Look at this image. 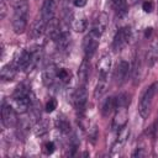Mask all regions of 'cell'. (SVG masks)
Returning a JSON list of instances; mask_svg holds the SVG:
<instances>
[{
    "instance_id": "d6986e66",
    "label": "cell",
    "mask_w": 158,
    "mask_h": 158,
    "mask_svg": "<svg viewBox=\"0 0 158 158\" xmlns=\"http://www.w3.org/2000/svg\"><path fill=\"white\" fill-rule=\"evenodd\" d=\"M88 27V20L85 16L83 15H77L73 17L72 20V28L75 31V32H84Z\"/></svg>"
},
{
    "instance_id": "5bb4252c",
    "label": "cell",
    "mask_w": 158,
    "mask_h": 158,
    "mask_svg": "<svg viewBox=\"0 0 158 158\" xmlns=\"http://www.w3.org/2000/svg\"><path fill=\"white\" fill-rule=\"evenodd\" d=\"M42 80L46 86H48V88L53 86L56 84V81L58 80L57 79V67L56 65L47 67L42 73Z\"/></svg>"
},
{
    "instance_id": "f546056e",
    "label": "cell",
    "mask_w": 158,
    "mask_h": 158,
    "mask_svg": "<svg viewBox=\"0 0 158 158\" xmlns=\"http://www.w3.org/2000/svg\"><path fill=\"white\" fill-rule=\"evenodd\" d=\"M44 109H46V111H47V112H53V111L57 109V100H56V99H53V98H51V99L46 102Z\"/></svg>"
},
{
    "instance_id": "d4e9b609",
    "label": "cell",
    "mask_w": 158,
    "mask_h": 158,
    "mask_svg": "<svg viewBox=\"0 0 158 158\" xmlns=\"http://www.w3.org/2000/svg\"><path fill=\"white\" fill-rule=\"evenodd\" d=\"M57 79L62 84H68L72 79V72L68 68H57Z\"/></svg>"
},
{
    "instance_id": "e0dca14e",
    "label": "cell",
    "mask_w": 158,
    "mask_h": 158,
    "mask_svg": "<svg viewBox=\"0 0 158 158\" xmlns=\"http://www.w3.org/2000/svg\"><path fill=\"white\" fill-rule=\"evenodd\" d=\"M128 72H130V64H128V62L120 60V63L117 64L116 70H115V79H116V81L118 84H121L127 78Z\"/></svg>"
},
{
    "instance_id": "44dd1931",
    "label": "cell",
    "mask_w": 158,
    "mask_h": 158,
    "mask_svg": "<svg viewBox=\"0 0 158 158\" xmlns=\"http://www.w3.org/2000/svg\"><path fill=\"white\" fill-rule=\"evenodd\" d=\"M56 127L64 135H68L72 132V127H70V122L69 120L63 116V115H58L56 118Z\"/></svg>"
},
{
    "instance_id": "8fae6325",
    "label": "cell",
    "mask_w": 158,
    "mask_h": 158,
    "mask_svg": "<svg viewBox=\"0 0 158 158\" xmlns=\"http://www.w3.org/2000/svg\"><path fill=\"white\" fill-rule=\"evenodd\" d=\"M56 9H57V4L56 0H44L42 9H41V19L48 25L51 21L54 20V15H56Z\"/></svg>"
},
{
    "instance_id": "6da1fadb",
    "label": "cell",
    "mask_w": 158,
    "mask_h": 158,
    "mask_svg": "<svg viewBox=\"0 0 158 158\" xmlns=\"http://www.w3.org/2000/svg\"><path fill=\"white\" fill-rule=\"evenodd\" d=\"M41 57H42V49L38 46H33L31 48H26V49L20 51L15 56L12 63L15 64L17 70L30 72L37 65Z\"/></svg>"
},
{
    "instance_id": "1f68e13d",
    "label": "cell",
    "mask_w": 158,
    "mask_h": 158,
    "mask_svg": "<svg viewBox=\"0 0 158 158\" xmlns=\"http://www.w3.org/2000/svg\"><path fill=\"white\" fill-rule=\"evenodd\" d=\"M5 14H6V7H5V2L1 1V19L5 17Z\"/></svg>"
},
{
    "instance_id": "484cf974",
    "label": "cell",
    "mask_w": 158,
    "mask_h": 158,
    "mask_svg": "<svg viewBox=\"0 0 158 158\" xmlns=\"http://www.w3.org/2000/svg\"><path fill=\"white\" fill-rule=\"evenodd\" d=\"M157 59H158V40L153 42V44H152V47L147 54V60H148L149 65H153Z\"/></svg>"
},
{
    "instance_id": "52a82bcc",
    "label": "cell",
    "mask_w": 158,
    "mask_h": 158,
    "mask_svg": "<svg viewBox=\"0 0 158 158\" xmlns=\"http://www.w3.org/2000/svg\"><path fill=\"white\" fill-rule=\"evenodd\" d=\"M1 121L5 127H12L17 123V116L16 110L11 104L2 102L1 105Z\"/></svg>"
},
{
    "instance_id": "4fadbf2b",
    "label": "cell",
    "mask_w": 158,
    "mask_h": 158,
    "mask_svg": "<svg viewBox=\"0 0 158 158\" xmlns=\"http://www.w3.org/2000/svg\"><path fill=\"white\" fill-rule=\"evenodd\" d=\"M128 136H130V127H127V126H125L120 131H117V138H116V141L112 146V153H117L122 149V147L125 146Z\"/></svg>"
},
{
    "instance_id": "ba28073f",
    "label": "cell",
    "mask_w": 158,
    "mask_h": 158,
    "mask_svg": "<svg viewBox=\"0 0 158 158\" xmlns=\"http://www.w3.org/2000/svg\"><path fill=\"white\" fill-rule=\"evenodd\" d=\"M99 41H100V37L93 35L90 31L85 36L84 42H83V48H84V54H85L86 59H90L94 56V53L96 52V49L99 47Z\"/></svg>"
},
{
    "instance_id": "603a6c76",
    "label": "cell",
    "mask_w": 158,
    "mask_h": 158,
    "mask_svg": "<svg viewBox=\"0 0 158 158\" xmlns=\"http://www.w3.org/2000/svg\"><path fill=\"white\" fill-rule=\"evenodd\" d=\"M111 6L114 9V11L118 15V16H125L127 14V2L126 0H110Z\"/></svg>"
},
{
    "instance_id": "8992f818",
    "label": "cell",
    "mask_w": 158,
    "mask_h": 158,
    "mask_svg": "<svg viewBox=\"0 0 158 158\" xmlns=\"http://www.w3.org/2000/svg\"><path fill=\"white\" fill-rule=\"evenodd\" d=\"M73 104L79 115H84L88 104V91L85 85H79V88L73 94Z\"/></svg>"
},
{
    "instance_id": "f1b7e54d",
    "label": "cell",
    "mask_w": 158,
    "mask_h": 158,
    "mask_svg": "<svg viewBox=\"0 0 158 158\" xmlns=\"http://www.w3.org/2000/svg\"><path fill=\"white\" fill-rule=\"evenodd\" d=\"M56 151V144H54V142H52V141H48V142H46L44 144H43V152H44V154H52L53 152Z\"/></svg>"
},
{
    "instance_id": "83f0119b",
    "label": "cell",
    "mask_w": 158,
    "mask_h": 158,
    "mask_svg": "<svg viewBox=\"0 0 158 158\" xmlns=\"http://www.w3.org/2000/svg\"><path fill=\"white\" fill-rule=\"evenodd\" d=\"M142 10L147 14H151L154 10V2L153 0H143L142 1Z\"/></svg>"
},
{
    "instance_id": "9a60e30c",
    "label": "cell",
    "mask_w": 158,
    "mask_h": 158,
    "mask_svg": "<svg viewBox=\"0 0 158 158\" xmlns=\"http://www.w3.org/2000/svg\"><path fill=\"white\" fill-rule=\"evenodd\" d=\"M46 27H47V23L38 17L37 20H35L30 27V36L32 38H38L41 37L44 32H46Z\"/></svg>"
},
{
    "instance_id": "30bf717a",
    "label": "cell",
    "mask_w": 158,
    "mask_h": 158,
    "mask_svg": "<svg viewBox=\"0 0 158 158\" xmlns=\"http://www.w3.org/2000/svg\"><path fill=\"white\" fill-rule=\"evenodd\" d=\"M107 23H109V16H107V14H106V12H100V14L95 17L90 32H91L93 35L98 36V37H101L102 33L105 32L106 27H107Z\"/></svg>"
},
{
    "instance_id": "4dcf8cb0",
    "label": "cell",
    "mask_w": 158,
    "mask_h": 158,
    "mask_svg": "<svg viewBox=\"0 0 158 158\" xmlns=\"http://www.w3.org/2000/svg\"><path fill=\"white\" fill-rule=\"evenodd\" d=\"M86 2H88V0H73V4H74V6H77V7H84L85 5H86Z\"/></svg>"
},
{
    "instance_id": "7402d4cb",
    "label": "cell",
    "mask_w": 158,
    "mask_h": 158,
    "mask_svg": "<svg viewBox=\"0 0 158 158\" xmlns=\"http://www.w3.org/2000/svg\"><path fill=\"white\" fill-rule=\"evenodd\" d=\"M89 77V63L88 59H83L79 69H78V80H79V85H85L86 80Z\"/></svg>"
},
{
    "instance_id": "4316f807",
    "label": "cell",
    "mask_w": 158,
    "mask_h": 158,
    "mask_svg": "<svg viewBox=\"0 0 158 158\" xmlns=\"http://www.w3.org/2000/svg\"><path fill=\"white\" fill-rule=\"evenodd\" d=\"M35 135L36 136H43L44 133H47L48 132V123H47V121L46 120H42V121H40L36 126H35Z\"/></svg>"
},
{
    "instance_id": "cb8c5ba5",
    "label": "cell",
    "mask_w": 158,
    "mask_h": 158,
    "mask_svg": "<svg viewBox=\"0 0 158 158\" xmlns=\"http://www.w3.org/2000/svg\"><path fill=\"white\" fill-rule=\"evenodd\" d=\"M115 109H116V100L114 96H110L104 101L102 107H101V112L104 116H109L112 111H115Z\"/></svg>"
},
{
    "instance_id": "ffe728a7",
    "label": "cell",
    "mask_w": 158,
    "mask_h": 158,
    "mask_svg": "<svg viewBox=\"0 0 158 158\" xmlns=\"http://www.w3.org/2000/svg\"><path fill=\"white\" fill-rule=\"evenodd\" d=\"M17 73V68L15 67L14 63H9L4 65L0 70V77L2 80H12Z\"/></svg>"
},
{
    "instance_id": "7c38bea8",
    "label": "cell",
    "mask_w": 158,
    "mask_h": 158,
    "mask_svg": "<svg viewBox=\"0 0 158 158\" xmlns=\"http://www.w3.org/2000/svg\"><path fill=\"white\" fill-rule=\"evenodd\" d=\"M54 43L59 51H67L68 49V47L70 44V33H69L68 25L60 23V33H59V36Z\"/></svg>"
},
{
    "instance_id": "5b68a950",
    "label": "cell",
    "mask_w": 158,
    "mask_h": 158,
    "mask_svg": "<svg viewBox=\"0 0 158 158\" xmlns=\"http://www.w3.org/2000/svg\"><path fill=\"white\" fill-rule=\"evenodd\" d=\"M131 36H132V31H131V27L130 26H123L121 27L115 37H114V41H112V49L115 52H118V51H122L130 42L131 40Z\"/></svg>"
},
{
    "instance_id": "ac0fdd59",
    "label": "cell",
    "mask_w": 158,
    "mask_h": 158,
    "mask_svg": "<svg viewBox=\"0 0 158 158\" xmlns=\"http://www.w3.org/2000/svg\"><path fill=\"white\" fill-rule=\"evenodd\" d=\"M107 85H109V77H100L98 78V83H96V86H95V90H94V98L95 99H99L101 98L106 89H107Z\"/></svg>"
},
{
    "instance_id": "7a4b0ae2",
    "label": "cell",
    "mask_w": 158,
    "mask_h": 158,
    "mask_svg": "<svg viewBox=\"0 0 158 158\" xmlns=\"http://www.w3.org/2000/svg\"><path fill=\"white\" fill-rule=\"evenodd\" d=\"M33 99L35 98H33L31 90L25 84H20L15 89V91L11 96V105L14 106L16 112L25 114L33 105Z\"/></svg>"
},
{
    "instance_id": "2e32d148",
    "label": "cell",
    "mask_w": 158,
    "mask_h": 158,
    "mask_svg": "<svg viewBox=\"0 0 158 158\" xmlns=\"http://www.w3.org/2000/svg\"><path fill=\"white\" fill-rule=\"evenodd\" d=\"M112 67V60H111V56L110 54H104L100 58V62L98 64V70H99V75L100 77H109L110 70Z\"/></svg>"
},
{
    "instance_id": "9c48e42d",
    "label": "cell",
    "mask_w": 158,
    "mask_h": 158,
    "mask_svg": "<svg viewBox=\"0 0 158 158\" xmlns=\"http://www.w3.org/2000/svg\"><path fill=\"white\" fill-rule=\"evenodd\" d=\"M128 118L127 106H117L115 109V116L112 120V128L115 131H120L122 127L126 126Z\"/></svg>"
},
{
    "instance_id": "3957f363",
    "label": "cell",
    "mask_w": 158,
    "mask_h": 158,
    "mask_svg": "<svg viewBox=\"0 0 158 158\" xmlns=\"http://www.w3.org/2000/svg\"><path fill=\"white\" fill-rule=\"evenodd\" d=\"M30 11V4L27 0H19L14 6L12 30L15 33L21 35L27 27V17Z\"/></svg>"
},
{
    "instance_id": "d6a6232c",
    "label": "cell",
    "mask_w": 158,
    "mask_h": 158,
    "mask_svg": "<svg viewBox=\"0 0 158 158\" xmlns=\"http://www.w3.org/2000/svg\"><path fill=\"white\" fill-rule=\"evenodd\" d=\"M152 27H148V28H146V31H144V36L146 37H148V36H151V33H152Z\"/></svg>"
},
{
    "instance_id": "277c9868",
    "label": "cell",
    "mask_w": 158,
    "mask_h": 158,
    "mask_svg": "<svg viewBox=\"0 0 158 158\" xmlns=\"http://www.w3.org/2000/svg\"><path fill=\"white\" fill-rule=\"evenodd\" d=\"M158 94V81H154L152 85H149L146 91L143 93L141 100H139V104H138V112L141 115V117L143 118H147L149 112H151V109L153 106V101H154V98L156 95Z\"/></svg>"
}]
</instances>
